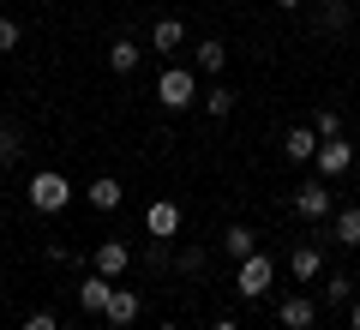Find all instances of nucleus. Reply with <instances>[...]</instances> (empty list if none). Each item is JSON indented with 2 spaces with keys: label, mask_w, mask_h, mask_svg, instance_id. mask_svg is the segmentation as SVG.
Masks as SVG:
<instances>
[{
  "label": "nucleus",
  "mask_w": 360,
  "mask_h": 330,
  "mask_svg": "<svg viewBox=\"0 0 360 330\" xmlns=\"http://www.w3.org/2000/svg\"><path fill=\"white\" fill-rule=\"evenodd\" d=\"M270 277H276V265H270L264 253H252V258H240V265H234V294H240V300H264V288H270Z\"/></svg>",
  "instance_id": "2"
},
{
  "label": "nucleus",
  "mask_w": 360,
  "mask_h": 330,
  "mask_svg": "<svg viewBox=\"0 0 360 330\" xmlns=\"http://www.w3.org/2000/svg\"><path fill=\"white\" fill-rule=\"evenodd\" d=\"M295 216H307V222H324L330 216V180L324 174H312V180L295 186Z\"/></svg>",
  "instance_id": "4"
},
{
  "label": "nucleus",
  "mask_w": 360,
  "mask_h": 330,
  "mask_svg": "<svg viewBox=\"0 0 360 330\" xmlns=\"http://www.w3.org/2000/svg\"><path fill=\"white\" fill-rule=\"evenodd\" d=\"M144 234H150V241H174V234H180V204L174 198H156L150 210H144Z\"/></svg>",
  "instance_id": "6"
},
{
  "label": "nucleus",
  "mask_w": 360,
  "mask_h": 330,
  "mask_svg": "<svg viewBox=\"0 0 360 330\" xmlns=\"http://www.w3.org/2000/svg\"><path fill=\"white\" fill-rule=\"evenodd\" d=\"M180 270H186V277H198V270H205V246H180V258H174Z\"/></svg>",
  "instance_id": "23"
},
{
  "label": "nucleus",
  "mask_w": 360,
  "mask_h": 330,
  "mask_svg": "<svg viewBox=\"0 0 360 330\" xmlns=\"http://www.w3.org/2000/svg\"><path fill=\"white\" fill-rule=\"evenodd\" d=\"M84 198H90V210H120V204H127V186H120L115 174H96L84 186Z\"/></svg>",
  "instance_id": "9"
},
{
  "label": "nucleus",
  "mask_w": 360,
  "mask_h": 330,
  "mask_svg": "<svg viewBox=\"0 0 360 330\" xmlns=\"http://www.w3.org/2000/svg\"><path fill=\"white\" fill-rule=\"evenodd\" d=\"M90 270H103V277L115 282L120 270H132V246H127V241H96V253H90Z\"/></svg>",
  "instance_id": "8"
},
{
  "label": "nucleus",
  "mask_w": 360,
  "mask_h": 330,
  "mask_svg": "<svg viewBox=\"0 0 360 330\" xmlns=\"http://www.w3.org/2000/svg\"><path fill=\"white\" fill-rule=\"evenodd\" d=\"M222 246H229V258H234V265H240V258H252V253H258V234L246 229V222H234V229L222 234Z\"/></svg>",
  "instance_id": "18"
},
{
  "label": "nucleus",
  "mask_w": 360,
  "mask_h": 330,
  "mask_svg": "<svg viewBox=\"0 0 360 330\" xmlns=\"http://www.w3.org/2000/svg\"><path fill=\"white\" fill-rule=\"evenodd\" d=\"M18 37H25V30H18V18H0V54H13Z\"/></svg>",
  "instance_id": "24"
},
{
  "label": "nucleus",
  "mask_w": 360,
  "mask_h": 330,
  "mask_svg": "<svg viewBox=\"0 0 360 330\" xmlns=\"http://www.w3.org/2000/svg\"><path fill=\"white\" fill-rule=\"evenodd\" d=\"M324 6H348V0H324Z\"/></svg>",
  "instance_id": "29"
},
{
  "label": "nucleus",
  "mask_w": 360,
  "mask_h": 330,
  "mask_svg": "<svg viewBox=\"0 0 360 330\" xmlns=\"http://www.w3.org/2000/svg\"><path fill=\"white\" fill-rule=\"evenodd\" d=\"M276 330H283V324H276Z\"/></svg>",
  "instance_id": "31"
},
{
  "label": "nucleus",
  "mask_w": 360,
  "mask_h": 330,
  "mask_svg": "<svg viewBox=\"0 0 360 330\" xmlns=\"http://www.w3.org/2000/svg\"><path fill=\"white\" fill-rule=\"evenodd\" d=\"M330 241L336 246H360V204H342L330 216Z\"/></svg>",
  "instance_id": "15"
},
{
  "label": "nucleus",
  "mask_w": 360,
  "mask_h": 330,
  "mask_svg": "<svg viewBox=\"0 0 360 330\" xmlns=\"http://www.w3.org/2000/svg\"><path fill=\"white\" fill-rule=\"evenodd\" d=\"M319 132H312V120H307V127H288L283 132V156H288V163H312V151H319Z\"/></svg>",
  "instance_id": "11"
},
{
  "label": "nucleus",
  "mask_w": 360,
  "mask_h": 330,
  "mask_svg": "<svg viewBox=\"0 0 360 330\" xmlns=\"http://www.w3.org/2000/svg\"><path fill=\"white\" fill-rule=\"evenodd\" d=\"M276 6H283V13H295V6H307V0H276Z\"/></svg>",
  "instance_id": "28"
},
{
  "label": "nucleus",
  "mask_w": 360,
  "mask_h": 330,
  "mask_svg": "<svg viewBox=\"0 0 360 330\" xmlns=\"http://www.w3.org/2000/svg\"><path fill=\"white\" fill-rule=\"evenodd\" d=\"M324 300H330V306H348V300H354V277L330 270V277H324Z\"/></svg>",
  "instance_id": "19"
},
{
  "label": "nucleus",
  "mask_w": 360,
  "mask_h": 330,
  "mask_svg": "<svg viewBox=\"0 0 360 330\" xmlns=\"http://www.w3.org/2000/svg\"><path fill=\"white\" fill-rule=\"evenodd\" d=\"M193 61H198V72H222L229 66V42H217V37L193 42Z\"/></svg>",
  "instance_id": "17"
},
{
  "label": "nucleus",
  "mask_w": 360,
  "mask_h": 330,
  "mask_svg": "<svg viewBox=\"0 0 360 330\" xmlns=\"http://www.w3.org/2000/svg\"><path fill=\"white\" fill-rule=\"evenodd\" d=\"M139 312H144V300H139V294H132V288H115V294H108V324H115V330H127V324H139Z\"/></svg>",
  "instance_id": "10"
},
{
  "label": "nucleus",
  "mask_w": 360,
  "mask_h": 330,
  "mask_svg": "<svg viewBox=\"0 0 360 330\" xmlns=\"http://www.w3.org/2000/svg\"><path fill=\"white\" fill-rule=\"evenodd\" d=\"M319 270H324V253L312 241H300L295 253H288V277H295V282H319Z\"/></svg>",
  "instance_id": "12"
},
{
  "label": "nucleus",
  "mask_w": 360,
  "mask_h": 330,
  "mask_svg": "<svg viewBox=\"0 0 360 330\" xmlns=\"http://www.w3.org/2000/svg\"><path fill=\"white\" fill-rule=\"evenodd\" d=\"M210 330H240V324H234V318H217V324H210Z\"/></svg>",
  "instance_id": "27"
},
{
  "label": "nucleus",
  "mask_w": 360,
  "mask_h": 330,
  "mask_svg": "<svg viewBox=\"0 0 360 330\" xmlns=\"http://www.w3.org/2000/svg\"><path fill=\"white\" fill-rule=\"evenodd\" d=\"M18 330H60V318H54V312H30Z\"/></svg>",
  "instance_id": "25"
},
{
  "label": "nucleus",
  "mask_w": 360,
  "mask_h": 330,
  "mask_svg": "<svg viewBox=\"0 0 360 330\" xmlns=\"http://www.w3.org/2000/svg\"><path fill=\"white\" fill-rule=\"evenodd\" d=\"M312 163H319L324 180H342L348 168H354V144H348V139H324L319 151H312Z\"/></svg>",
  "instance_id": "5"
},
{
  "label": "nucleus",
  "mask_w": 360,
  "mask_h": 330,
  "mask_svg": "<svg viewBox=\"0 0 360 330\" xmlns=\"http://www.w3.org/2000/svg\"><path fill=\"white\" fill-rule=\"evenodd\" d=\"M108 294H115V282H108L103 270H90V277L78 282V306H84V312H108Z\"/></svg>",
  "instance_id": "13"
},
{
  "label": "nucleus",
  "mask_w": 360,
  "mask_h": 330,
  "mask_svg": "<svg viewBox=\"0 0 360 330\" xmlns=\"http://www.w3.org/2000/svg\"><path fill=\"white\" fill-rule=\"evenodd\" d=\"M276 324L283 330H312L319 324V300H312V294H288V300L276 306Z\"/></svg>",
  "instance_id": "7"
},
{
  "label": "nucleus",
  "mask_w": 360,
  "mask_h": 330,
  "mask_svg": "<svg viewBox=\"0 0 360 330\" xmlns=\"http://www.w3.org/2000/svg\"><path fill=\"white\" fill-rule=\"evenodd\" d=\"M205 108H210V115H229V108H234V96H229V84H217V90H205Z\"/></svg>",
  "instance_id": "22"
},
{
  "label": "nucleus",
  "mask_w": 360,
  "mask_h": 330,
  "mask_svg": "<svg viewBox=\"0 0 360 330\" xmlns=\"http://www.w3.org/2000/svg\"><path fill=\"white\" fill-rule=\"evenodd\" d=\"M312 132H319V139H342V115H336V108H319V115H312Z\"/></svg>",
  "instance_id": "21"
},
{
  "label": "nucleus",
  "mask_w": 360,
  "mask_h": 330,
  "mask_svg": "<svg viewBox=\"0 0 360 330\" xmlns=\"http://www.w3.org/2000/svg\"><path fill=\"white\" fill-rule=\"evenodd\" d=\"M139 42H132V37H120V42H108V72H120V78H127V72H139Z\"/></svg>",
  "instance_id": "16"
},
{
  "label": "nucleus",
  "mask_w": 360,
  "mask_h": 330,
  "mask_svg": "<svg viewBox=\"0 0 360 330\" xmlns=\"http://www.w3.org/2000/svg\"><path fill=\"white\" fill-rule=\"evenodd\" d=\"M156 102H162V108H193L198 102V78L186 72V66H168V72L156 78Z\"/></svg>",
  "instance_id": "3"
},
{
  "label": "nucleus",
  "mask_w": 360,
  "mask_h": 330,
  "mask_svg": "<svg viewBox=\"0 0 360 330\" xmlns=\"http://www.w3.org/2000/svg\"><path fill=\"white\" fill-rule=\"evenodd\" d=\"M25 198H30V210L60 216L66 204H72V180H66V174H54V168H37V174H30V186H25Z\"/></svg>",
  "instance_id": "1"
},
{
  "label": "nucleus",
  "mask_w": 360,
  "mask_h": 330,
  "mask_svg": "<svg viewBox=\"0 0 360 330\" xmlns=\"http://www.w3.org/2000/svg\"><path fill=\"white\" fill-rule=\"evenodd\" d=\"M18 156H25V132H18L13 120H6V127H0V168H6V163H18Z\"/></svg>",
  "instance_id": "20"
},
{
  "label": "nucleus",
  "mask_w": 360,
  "mask_h": 330,
  "mask_svg": "<svg viewBox=\"0 0 360 330\" xmlns=\"http://www.w3.org/2000/svg\"><path fill=\"white\" fill-rule=\"evenodd\" d=\"M348 330H360V300H348Z\"/></svg>",
  "instance_id": "26"
},
{
  "label": "nucleus",
  "mask_w": 360,
  "mask_h": 330,
  "mask_svg": "<svg viewBox=\"0 0 360 330\" xmlns=\"http://www.w3.org/2000/svg\"><path fill=\"white\" fill-rule=\"evenodd\" d=\"M150 49L180 54V49H186V25H180V18H156V25H150Z\"/></svg>",
  "instance_id": "14"
},
{
  "label": "nucleus",
  "mask_w": 360,
  "mask_h": 330,
  "mask_svg": "<svg viewBox=\"0 0 360 330\" xmlns=\"http://www.w3.org/2000/svg\"><path fill=\"white\" fill-rule=\"evenodd\" d=\"M156 330H180V324H156Z\"/></svg>",
  "instance_id": "30"
}]
</instances>
